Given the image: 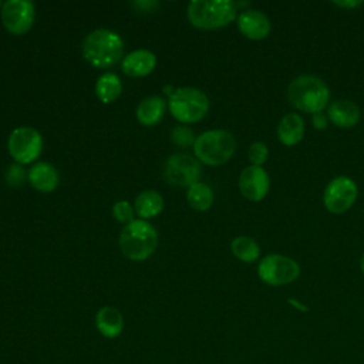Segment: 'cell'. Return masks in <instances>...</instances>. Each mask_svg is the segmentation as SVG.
<instances>
[{
    "label": "cell",
    "mask_w": 364,
    "mask_h": 364,
    "mask_svg": "<svg viewBox=\"0 0 364 364\" xmlns=\"http://www.w3.org/2000/svg\"><path fill=\"white\" fill-rule=\"evenodd\" d=\"M165 111V101L158 95H151L144 98L136 107V119L145 127L156 125Z\"/></svg>",
    "instance_id": "d6986e66"
},
{
    "label": "cell",
    "mask_w": 364,
    "mask_h": 364,
    "mask_svg": "<svg viewBox=\"0 0 364 364\" xmlns=\"http://www.w3.org/2000/svg\"><path fill=\"white\" fill-rule=\"evenodd\" d=\"M328 121L337 128H353L360 121V108L350 100H336L327 107Z\"/></svg>",
    "instance_id": "5bb4252c"
},
{
    "label": "cell",
    "mask_w": 364,
    "mask_h": 364,
    "mask_svg": "<svg viewBox=\"0 0 364 364\" xmlns=\"http://www.w3.org/2000/svg\"><path fill=\"white\" fill-rule=\"evenodd\" d=\"M112 215L114 218L121 222V223H129L134 220V209L131 208L129 202L127 200H119L114 205L112 208Z\"/></svg>",
    "instance_id": "484cf974"
},
{
    "label": "cell",
    "mask_w": 364,
    "mask_h": 364,
    "mask_svg": "<svg viewBox=\"0 0 364 364\" xmlns=\"http://www.w3.org/2000/svg\"><path fill=\"white\" fill-rule=\"evenodd\" d=\"M186 199L195 210H199V212L208 210L213 203V192L209 185L203 182H198L191 188H188Z\"/></svg>",
    "instance_id": "603a6c76"
},
{
    "label": "cell",
    "mask_w": 364,
    "mask_h": 364,
    "mask_svg": "<svg viewBox=\"0 0 364 364\" xmlns=\"http://www.w3.org/2000/svg\"><path fill=\"white\" fill-rule=\"evenodd\" d=\"M311 124H313V128L317 129V131H323L327 128L328 125V117L326 112L320 111V112H316L311 115Z\"/></svg>",
    "instance_id": "83f0119b"
},
{
    "label": "cell",
    "mask_w": 364,
    "mask_h": 364,
    "mask_svg": "<svg viewBox=\"0 0 364 364\" xmlns=\"http://www.w3.org/2000/svg\"><path fill=\"white\" fill-rule=\"evenodd\" d=\"M300 274L299 263L284 255L270 253L257 264L259 279L269 286H284L294 282Z\"/></svg>",
    "instance_id": "52a82bcc"
},
{
    "label": "cell",
    "mask_w": 364,
    "mask_h": 364,
    "mask_svg": "<svg viewBox=\"0 0 364 364\" xmlns=\"http://www.w3.org/2000/svg\"><path fill=\"white\" fill-rule=\"evenodd\" d=\"M121 81L114 73L102 74L95 82V94L104 104L114 102L121 95Z\"/></svg>",
    "instance_id": "44dd1931"
},
{
    "label": "cell",
    "mask_w": 364,
    "mask_h": 364,
    "mask_svg": "<svg viewBox=\"0 0 364 364\" xmlns=\"http://www.w3.org/2000/svg\"><path fill=\"white\" fill-rule=\"evenodd\" d=\"M171 139L173 144H176L179 146H191L196 141L193 131L185 125H178V127L172 128Z\"/></svg>",
    "instance_id": "d4e9b609"
},
{
    "label": "cell",
    "mask_w": 364,
    "mask_h": 364,
    "mask_svg": "<svg viewBox=\"0 0 364 364\" xmlns=\"http://www.w3.org/2000/svg\"><path fill=\"white\" fill-rule=\"evenodd\" d=\"M4 28L14 34H26L34 23V4L28 0H9L1 6Z\"/></svg>",
    "instance_id": "8fae6325"
},
{
    "label": "cell",
    "mask_w": 364,
    "mask_h": 364,
    "mask_svg": "<svg viewBox=\"0 0 364 364\" xmlns=\"http://www.w3.org/2000/svg\"><path fill=\"white\" fill-rule=\"evenodd\" d=\"M202 168L196 156L189 154H173L168 158L165 164L164 176L169 185L181 186V188H191L192 185L198 183L200 179Z\"/></svg>",
    "instance_id": "ba28073f"
},
{
    "label": "cell",
    "mask_w": 364,
    "mask_h": 364,
    "mask_svg": "<svg viewBox=\"0 0 364 364\" xmlns=\"http://www.w3.org/2000/svg\"><path fill=\"white\" fill-rule=\"evenodd\" d=\"M43 146L40 132L31 127H20L11 131L7 148L17 164H30L38 158Z\"/></svg>",
    "instance_id": "30bf717a"
},
{
    "label": "cell",
    "mask_w": 364,
    "mask_h": 364,
    "mask_svg": "<svg viewBox=\"0 0 364 364\" xmlns=\"http://www.w3.org/2000/svg\"><path fill=\"white\" fill-rule=\"evenodd\" d=\"M237 4L230 0H192L188 4V18L202 30L228 26L236 18Z\"/></svg>",
    "instance_id": "3957f363"
},
{
    "label": "cell",
    "mask_w": 364,
    "mask_h": 364,
    "mask_svg": "<svg viewBox=\"0 0 364 364\" xmlns=\"http://www.w3.org/2000/svg\"><path fill=\"white\" fill-rule=\"evenodd\" d=\"M269 156V148L264 142L262 141H256L253 144H250L249 149H247V159L252 165L256 166H262Z\"/></svg>",
    "instance_id": "cb8c5ba5"
},
{
    "label": "cell",
    "mask_w": 364,
    "mask_h": 364,
    "mask_svg": "<svg viewBox=\"0 0 364 364\" xmlns=\"http://www.w3.org/2000/svg\"><path fill=\"white\" fill-rule=\"evenodd\" d=\"M306 132L304 119L296 112H289L277 124V138L286 146L297 145Z\"/></svg>",
    "instance_id": "2e32d148"
},
{
    "label": "cell",
    "mask_w": 364,
    "mask_h": 364,
    "mask_svg": "<svg viewBox=\"0 0 364 364\" xmlns=\"http://www.w3.org/2000/svg\"><path fill=\"white\" fill-rule=\"evenodd\" d=\"M287 98L291 107L313 115L328 107L330 88L320 77L301 74L289 84Z\"/></svg>",
    "instance_id": "6da1fadb"
},
{
    "label": "cell",
    "mask_w": 364,
    "mask_h": 364,
    "mask_svg": "<svg viewBox=\"0 0 364 364\" xmlns=\"http://www.w3.org/2000/svg\"><path fill=\"white\" fill-rule=\"evenodd\" d=\"M239 189L246 199L259 202L267 195L270 189V176L263 169V166L249 165L242 171L239 176Z\"/></svg>",
    "instance_id": "7c38bea8"
},
{
    "label": "cell",
    "mask_w": 364,
    "mask_h": 364,
    "mask_svg": "<svg viewBox=\"0 0 364 364\" xmlns=\"http://www.w3.org/2000/svg\"><path fill=\"white\" fill-rule=\"evenodd\" d=\"M237 28L249 40H263L270 34L272 23L263 11L249 9L237 16Z\"/></svg>",
    "instance_id": "4fadbf2b"
},
{
    "label": "cell",
    "mask_w": 364,
    "mask_h": 364,
    "mask_svg": "<svg viewBox=\"0 0 364 364\" xmlns=\"http://www.w3.org/2000/svg\"><path fill=\"white\" fill-rule=\"evenodd\" d=\"M334 6L340 7V9H344V10H350V9H355V7H360L363 4V1H358V0H341V1H333Z\"/></svg>",
    "instance_id": "f1b7e54d"
},
{
    "label": "cell",
    "mask_w": 364,
    "mask_h": 364,
    "mask_svg": "<svg viewBox=\"0 0 364 364\" xmlns=\"http://www.w3.org/2000/svg\"><path fill=\"white\" fill-rule=\"evenodd\" d=\"M156 65V57L149 50H135L121 61V70L128 77H145Z\"/></svg>",
    "instance_id": "9a60e30c"
},
{
    "label": "cell",
    "mask_w": 364,
    "mask_h": 364,
    "mask_svg": "<svg viewBox=\"0 0 364 364\" xmlns=\"http://www.w3.org/2000/svg\"><path fill=\"white\" fill-rule=\"evenodd\" d=\"M134 6L135 7H141L142 11H151L148 7L155 9V7H158V3L156 1H135Z\"/></svg>",
    "instance_id": "f546056e"
},
{
    "label": "cell",
    "mask_w": 364,
    "mask_h": 364,
    "mask_svg": "<svg viewBox=\"0 0 364 364\" xmlns=\"http://www.w3.org/2000/svg\"><path fill=\"white\" fill-rule=\"evenodd\" d=\"M169 112L183 124L200 121L209 111V100L198 88L182 87L171 94L168 101Z\"/></svg>",
    "instance_id": "8992f818"
},
{
    "label": "cell",
    "mask_w": 364,
    "mask_h": 364,
    "mask_svg": "<svg viewBox=\"0 0 364 364\" xmlns=\"http://www.w3.org/2000/svg\"><path fill=\"white\" fill-rule=\"evenodd\" d=\"M358 195V188L355 182L348 176L333 178L323 193L324 208L334 215L347 212L355 202Z\"/></svg>",
    "instance_id": "9c48e42d"
},
{
    "label": "cell",
    "mask_w": 364,
    "mask_h": 364,
    "mask_svg": "<svg viewBox=\"0 0 364 364\" xmlns=\"http://www.w3.org/2000/svg\"><path fill=\"white\" fill-rule=\"evenodd\" d=\"M30 185L40 192H51L57 188L60 176L57 169L48 162H37L28 171Z\"/></svg>",
    "instance_id": "e0dca14e"
},
{
    "label": "cell",
    "mask_w": 364,
    "mask_h": 364,
    "mask_svg": "<svg viewBox=\"0 0 364 364\" xmlns=\"http://www.w3.org/2000/svg\"><path fill=\"white\" fill-rule=\"evenodd\" d=\"M24 179H26V171L23 166H20L18 164H13L9 166V169L6 172L7 185L17 188L24 183Z\"/></svg>",
    "instance_id": "4316f807"
},
{
    "label": "cell",
    "mask_w": 364,
    "mask_h": 364,
    "mask_svg": "<svg viewBox=\"0 0 364 364\" xmlns=\"http://www.w3.org/2000/svg\"><path fill=\"white\" fill-rule=\"evenodd\" d=\"M232 253L243 263H253L260 256V246L250 236H236L230 243Z\"/></svg>",
    "instance_id": "7402d4cb"
},
{
    "label": "cell",
    "mask_w": 364,
    "mask_h": 364,
    "mask_svg": "<svg viewBox=\"0 0 364 364\" xmlns=\"http://www.w3.org/2000/svg\"><path fill=\"white\" fill-rule=\"evenodd\" d=\"M236 151V139L225 129H209L202 132L195 144L193 152L199 162L218 166L228 162Z\"/></svg>",
    "instance_id": "5b68a950"
},
{
    "label": "cell",
    "mask_w": 364,
    "mask_h": 364,
    "mask_svg": "<svg viewBox=\"0 0 364 364\" xmlns=\"http://www.w3.org/2000/svg\"><path fill=\"white\" fill-rule=\"evenodd\" d=\"M360 269H361V272L364 273V253H363V256H361V259H360Z\"/></svg>",
    "instance_id": "4dcf8cb0"
},
{
    "label": "cell",
    "mask_w": 364,
    "mask_h": 364,
    "mask_svg": "<svg viewBox=\"0 0 364 364\" xmlns=\"http://www.w3.org/2000/svg\"><path fill=\"white\" fill-rule=\"evenodd\" d=\"M156 246L158 232L144 219H134L121 230L119 247L131 260L141 262L148 259L155 252Z\"/></svg>",
    "instance_id": "277c9868"
},
{
    "label": "cell",
    "mask_w": 364,
    "mask_h": 364,
    "mask_svg": "<svg viewBox=\"0 0 364 364\" xmlns=\"http://www.w3.org/2000/svg\"><path fill=\"white\" fill-rule=\"evenodd\" d=\"M95 326L104 337L114 338L122 333L124 318L118 309L104 306L95 314Z\"/></svg>",
    "instance_id": "ac0fdd59"
},
{
    "label": "cell",
    "mask_w": 364,
    "mask_h": 364,
    "mask_svg": "<svg viewBox=\"0 0 364 364\" xmlns=\"http://www.w3.org/2000/svg\"><path fill=\"white\" fill-rule=\"evenodd\" d=\"M122 53V38L107 28L91 31L82 41V57L95 68L112 67L119 61Z\"/></svg>",
    "instance_id": "7a4b0ae2"
},
{
    "label": "cell",
    "mask_w": 364,
    "mask_h": 364,
    "mask_svg": "<svg viewBox=\"0 0 364 364\" xmlns=\"http://www.w3.org/2000/svg\"><path fill=\"white\" fill-rule=\"evenodd\" d=\"M134 206L141 219L155 218L164 209V198L156 191H144L135 198Z\"/></svg>",
    "instance_id": "ffe728a7"
},
{
    "label": "cell",
    "mask_w": 364,
    "mask_h": 364,
    "mask_svg": "<svg viewBox=\"0 0 364 364\" xmlns=\"http://www.w3.org/2000/svg\"><path fill=\"white\" fill-rule=\"evenodd\" d=\"M1 6H3V4H1V1H0V9H1Z\"/></svg>",
    "instance_id": "1f68e13d"
}]
</instances>
